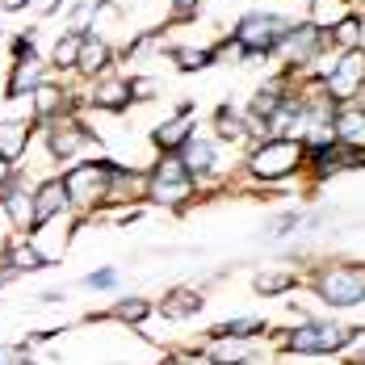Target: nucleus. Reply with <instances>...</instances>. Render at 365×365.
<instances>
[{
    "mask_svg": "<svg viewBox=\"0 0 365 365\" xmlns=\"http://www.w3.org/2000/svg\"><path fill=\"white\" fill-rule=\"evenodd\" d=\"M302 155H307V147L298 143V139L273 135L264 147H256V151H252L248 168H252L256 177H269V181H277V177H290L294 168L302 164Z\"/></svg>",
    "mask_w": 365,
    "mask_h": 365,
    "instance_id": "f257e3e1",
    "label": "nucleus"
},
{
    "mask_svg": "<svg viewBox=\"0 0 365 365\" xmlns=\"http://www.w3.org/2000/svg\"><path fill=\"white\" fill-rule=\"evenodd\" d=\"M286 34H290V26H286L282 17H269V13H248V17L235 26V42L244 46L248 59L277 51V46L286 42Z\"/></svg>",
    "mask_w": 365,
    "mask_h": 365,
    "instance_id": "f03ea898",
    "label": "nucleus"
},
{
    "mask_svg": "<svg viewBox=\"0 0 365 365\" xmlns=\"http://www.w3.org/2000/svg\"><path fill=\"white\" fill-rule=\"evenodd\" d=\"M113 173H118V164H80L63 177V189L76 206H97L106 197V185H110Z\"/></svg>",
    "mask_w": 365,
    "mask_h": 365,
    "instance_id": "7ed1b4c3",
    "label": "nucleus"
},
{
    "mask_svg": "<svg viewBox=\"0 0 365 365\" xmlns=\"http://www.w3.org/2000/svg\"><path fill=\"white\" fill-rule=\"evenodd\" d=\"M319 294L331 307H357V302H365V273L361 269H324Z\"/></svg>",
    "mask_w": 365,
    "mask_h": 365,
    "instance_id": "20e7f679",
    "label": "nucleus"
},
{
    "mask_svg": "<svg viewBox=\"0 0 365 365\" xmlns=\"http://www.w3.org/2000/svg\"><path fill=\"white\" fill-rule=\"evenodd\" d=\"M353 340V331L340 328V324H307V328L290 331V344L294 353H336Z\"/></svg>",
    "mask_w": 365,
    "mask_h": 365,
    "instance_id": "39448f33",
    "label": "nucleus"
},
{
    "mask_svg": "<svg viewBox=\"0 0 365 365\" xmlns=\"http://www.w3.org/2000/svg\"><path fill=\"white\" fill-rule=\"evenodd\" d=\"M147 189H151V202H185L189 197V168H185L181 160H164L155 173H151V181H147Z\"/></svg>",
    "mask_w": 365,
    "mask_h": 365,
    "instance_id": "423d86ee",
    "label": "nucleus"
},
{
    "mask_svg": "<svg viewBox=\"0 0 365 365\" xmlns=\"http://www.w3.org/2000/svg\"><path fill=\"white\" fill-rule=\"evenodd\" d=\"M361 84H365V51L353 46V51H344L340 68L328 76V93H331V101H349Z\"/></svg>",
    "mask_w": 365,
    "mask_h": 365,
    "instance_id": "0eeeda50",
    "label": "nucleus"
},
{
    "mask_svg": "<svg viewBox=\"0 0 365 365\" xmlns=\"http://www.w3.org/2000/svg\"><path fill=\"white\" fill-rule=\"evenodd\" d=\"M331 139L340 147L365 151V110H340L331 118Z\"/></svg>",
    "mask_w": 365,
    "mask_h": 365,
    "instance_id": "6e6552de",
    "label": "nucleus"
},
{
    "mask_svg": "<svg viewBox=\"0 0 365 365\" xmlns=\"http://www.w3.org/2000/svg\"><path fill=\"white\" fill-rule=\"evenodd\" d=\"M63 202H68V189H63V181H46L42 189H38L34 197V227H42V222H51L59 210H63Z\"/></svg>",
    "mask_w": 365,
    "mask_h": 365,
    "instance_id": "1a4fd4ad",
    "label": "nucleus"
},
{
    "mask_svg": "<svg viewBox=\"0 0 365 365\" xmlns=\"http://www.w3.org/2000/svg\"><path fill=\"white\" fill-rule=\"evenodd\" d=\"M155 143L164 147V151H177V147L189 143V106H181V113H177L173 122H164V126L155 130Z\"/></svg>",
    "mask_w": 365,
    "mask_h": 365,
    "instance_id": "9d476101",
    "label": "nucleus"
},
{
    "mask_svg": "<svg viewBox=\"0 0 365 365\" xmlns=\"http://www.w3.org/2000/svg\"><path fill=\"white\" fill-rule=\"evenodd\" d=\"M80 143H84V130H80L76 122H55V126H51V151H55L59 160H63V155H76Z\"/></svg>",
    "mask_w": 365,
    "mask_h": 365,
    "instance_id": "9b49d317",
    "label": "nucleus"
},
{
    "mask_svg": "<svg viewBox=\"0 0 365 365\" xmlns=\"http://www.w3.org/2000/svg\"><path fill=\"white\" fill-rule=\"evenodd\" d=\"M106 63H110V46H106L101 38L84 34V46H80V55H76V68H80V72H88V76H97Z\"/></svg>",
    "mask_w": 365,
    "mask_h": 365,
    "instance_id": "f8f14e48",
    "label": "nucleus"
},
{
    "mask_svg": "<svg viewBox=\"0 0 365 365\" xmlns=\"http://www.w3.org/2000/svg\"><path fill=\"white\" fill-rule=\"evenodd\" d=\"M282 46H290V55L294 59H311L315 51H319V30L307 21V26H294L290 34H286V42Z\"/></svg>",
    "mask_w": 365,
    "mask_h": 365,
    "instance_id": "ddd939ff",
    "label": "nucleus"
},
{
    "mask_svg": "<svg viewBox=\"0 0 365 365\" xmlns=\"http://www.w3.org/2000/svg\"><path fill=\"white\" fill-rule=\"evenodd\" d=\"M130 97H135V88H130L126 80H101V84H97V93H93V101H97V106H106V110H122Z\"/></svg>",
    "mask_w": 365,
    "mask_h": 365,
    "instance_id": "4468645a",
    "label": "nucleus"
},
{
    "mask_svg": "<svg viewBox=\"0 0 365 365\" xmlns=\"http://www.w3.org/2000/svg\"><path fill=\"white\" fill-rule=\"evenodd\" d=\"M38 84H42V68H38V59H21V63L13 68V80H9V97L34 93Z\"/></svg>",
    "mask_w": 365,
    "mask_h": 365,
    "instance_id": "2eb2a0df",
    "label": "nucleus"
},
{
    "mask_svg": "<svg viewBox=\"0 0 365 365\" xmlns=\"http://www.w3.org/2000/svg\"><path fill=\"white\" fill-rule=\"evenodd\" d=\"M26 130H30L26 122H0V155H4L9 164L26 151Z\"/></svg>",
    "mask_w": 365,
    "mask_h": 365,
    "instance_id": "dca6fc26",
    "label": "nucleus"
},
{
    "mask_svg": "<svg viewBox=\"0 0 365 365\" xmlns=\"http://www.w3.org/2000/svg\"><path fill=\"white\" fill-rule=\"evenodd\" d=\"M193 311H202V298L193 290H173L164 298V315H168V319H185V315H193Z\"/></svg>",
    "mask_w": 365,
    "mask_h": 365,
    "instance_id": "f3484780",
    "label": "nucleus"
},
{
    "mask_svg": "<svg viewBox=\"0 0 365 365\" xmlns=\"http://www.w3.org/2000/svg\"><path fill=\"white\" fill-rule=\"evenodd\" d=\"M215 340H219V344L210 349V361L215 365H235V361H244V357L252 353L244 340H231V336H215Z\"/></svg>",
    "mask_w": 365,
    "mask_h": 365,
    "instance_id": "a211bd4d",
    "label": "nucleus"
},
{
    "mask_svg": "<svg viewBox=\"0 0 365 365\" xmlns=\"http://www.w3.org/2000/svg\"><path fill=\"white\" fill-rule=\"evenodd\" d=\"M181 164L189 168V173H206V168L215 164V147L202 143V139H189V143H185V160Z\"/></svg>",
    "mask_w": 365,
    "mask_h": 365,
    "instance_id": "6ab92c4d",
    "label": "nucleus"
},
{
    "mask_svg": "<svg viewBox=\"0 0 365 365\" xmlns=\"http://www.w3.org/2000/svg\"><path fill=\"white\" fill-rule=\"evenodd\" d=\"M215 122H219V135H222V139H231V143L248 135V126H244V118H240V113L231 110V106H222V110H219V118H215Z\"/></svg>",
    "mask_w": 365,
    "mask_h": 365,
    "instance_id": "aec40b11",
    "label": "nucleus"
},
{
    "mask_svg": "<svg viewBox=\"0 0 365 365\" xmlns=\"http://www.w3.org/2000/svg\"><path fill=\"white\" fill-rule=\"evenodd\" d=\"M80 46H84V34L59 38V46H55V63H59V68H76V55H80Z\"/></svg>",
    "mask_w": 365,
    "mask_h": 365,
    "instance_id": "412c9836",
    "label": "nucleus"
},
{
    "mask_svg": "<svg viewBox=\"0 0 365 365\" xmlns=\"http://www.w3.org/2000/svg\"><path fill=\"white\" fill-rule=\"evenodd\" d=\"M331 34H336V46H340V51H353V46L361 42V21H357V17H344Z\"/></svg>",
    "mask_w": 365,
    "mask_h": 365,
    "instance_id": "4be33fe9",
    "label": "nucleus"
},
{
    "mask_svg": "<svg viewBox=\"0 0 365 365\" xmlns=\"http://www.w3.org/2000/svg\"><path fill=\"white\" fill-rule=\"evenodd\" d=\"M30 197L26 193H17V189H4V206H9V215L17 222H34V206H26Z\"/></svg>",
    "mask_w": 365,
    "mask_h": 365,
    "instance_id": "5701e85b",
    "label": "nucleus"
},
{
    "mask_svg": "<svg viewBox=\"0 0 365 365\" xmlns=\"http://www.w3.org/2000/svg\"><path fill=\"white\" fill-rule=\"evenodd\" d=\"M294 286V273H260L256 277V290L260 294H282Z\"/></svg>",
    "mask_w": 365,
    "mask_h": 365,
    "instance_id": "b1692460",
    "label": "nucleus"
},
{
    "mask_svg": "<svg viewBox=\"0 0 365 365\" xmlns=\"http://www.w3.org/2000/svg\"><path fill=\"white\" fill-rule=\"evenodd\" d=\"M59 101H63V93H59V88H42V84L34 88V110H38V118L55 113V110H59Z\"/></svg>",
    "mask_w": 365,
    "mask_h": 365,
    "instance_id": "393cba45",
    "label": "nucleus"
},
{
    "mask_svg": "<svg viewBox=\"0 0 365 365\" xmlns=\"http://www.w3.org/2000/svg\"><path fill=\"white\" fill-rule=\"evenodd\" d=\"M173 59L181 63L185 72H197V68H210V63H215V55H210V51H177Z\"/></svg>",
    "mask_w": 365,
    "mask_h": 365,
    "instance_id": "a878e982",
    "label": "nucleus"
},
{
    "mask_svg": "<svg viewBox=\"0 0 365 365\" xmlns=\"http://www.w3.org/2000/svg\"><path fill=\"white\" fill-rule=\"evenodd\" d=\"M147 311H151L147 302H139V298H126V302L118 307V319H122V324H143Z\"/></svg>",
    "mask_w": 365,
    "mask_h": 365,
    "instance_id": "bb28decb",
    "label": "nucleus"
},
{
    "mask_svg": "<svg viewBox=\"0 0 365 365\" xmlns=\"http://www.w3.org/2000/svg\"><path fill=\"white\" fill-rule=\"evenodd\" d=\"M38 264H46V260H42V252H34V244L13 248V269H38Z\"/></svg>",
    "mask_w": 365,
    "mask_h": 365,
    "instance_id": "cd10ccee",
    "label": "nucleus"
},
{
    "mask_svg": "<svg viewBox=\"0 0 365 365\" xmlns=\"http://www.w3.org/2000/svg\"><path fill=\"white\" fill-rule=\"evenodd\" d=\"M113 277H118L113 269H101V273H88V277H84V286H93V290H101V286H113Z\"/></svg>",
    "mask_w": 365,
    "mask_h": 365,
    "instance_id": "c85d7f7f",
    "label": "nucleus"
},
{
    "mask_svg": "<svg viewBox=\"0 0 365 365\" xmlns=\"http://www.w3.org/2000/svg\"><path fill=\"white\" fill-rule=\"evenodd\" d=\"M21 361V349H0V365H13Z\"/></svg>",
    "mask_w": 365,
    "mask_h": 365,
    "instance_id": "c756f323",
    "label": "nucleus"
},
{
    "mask_svg": "<svg viewBox=\"0 0 365 365\" xmlns=\"http://www.w3.org/2000/svg\"><path fill=\"white\" fill-rule=\"evenodd\" d=\"M55 4H59V0H34V9L42 13V17H46V13H55Z\"/></svg>",
    "mask_w": 365,
    "mask_h": 365,
    "instance_id": "7c9ffc66",
    "label": "nucleus"
},
{
    "mask_svg": "<svg viewBox=\"0 0 365 365\" xmlns=\"http://www.w3.org/2000/svg\"><path fill=\"white\" fill-rule=\"evenodd\" d=\"M0 9H9V13H13V9H26V0H0Z\"/></svg>",
    "mask_w": 365,
    "mask_h": 365,
    "instance_id": "2f4dec72",
    "label": "nucleus"
},
{
    "mask_svg": "<svg viewBox=\"0 0 365 365\" xmlns=\"http://www.w3.org/2000/svg\"><path fill=\"white\" fill-rule=\"evenodd\" d=\"M173 4H177V9H185V13H189V9H193L197 0H173Z\"/></svg>",
    "mask_w": 365,
    "mask_h": 365,
    "instance_id": "473e14b6",
    "label": "nucleus"
},
{
    "mask_svg": "<svg viewBox=\"0 0 365 365\" xmlns=\"http://www.w3.org/2000/svg\"><path fill=\"white\" fill-rule=\"evenodd\" d=\"M4 177H9V160L0 155V181H4Z\"/></svg>",
    "mask_w": 365,
    "mask_h": 365,
    "instance_id": "72a5a7b5",
    "label": "nucleus"
},
{
    "mask_svg": "<svg viewBox=\"0 0 365 365\" xmlns=\"http://www.w3.org/2000/svg\"><path fill=\"white\" fill-rule=\"evenodd\" d=\"M0 286H4V269H0Z\"/></svg>",
    "mask_w": 365,
    "mask_h": 365,
    "instance_id": "f704fd0d",
    "label": "nucleus"
},
{
    "mask_svg": "<svg viewBox=\"0 0 365 365\" xmlns=\"http://www.w3.org/2000/svg\"><path fill=\"white\" fill-rule=\"evenodd\" d=\"M13 365H30V361H13Z\"/></svg>",
    "mask_w": 365,
    "mask_h": 365,
    "instance_id": "c9c22d12",
    "label": "nucleus"
}]
</instances>
